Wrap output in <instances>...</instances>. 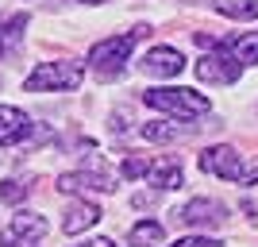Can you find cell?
Returning <instances> with one entry per match:
<instances>
[{
  "mask_svg": "<svg viewBox=\"0 0 258 247\" xmlns=\"http://www.w3.org/2000/svg\"><path fill=\"white\" fill-rule=\"evenodd\" d=\"M147 182H151L154 189H181L185 170H181V162H177V159H158V162H151Z\"/></svg>",
  "mask_w": 258,
  "mask_h": 247,
  "instance_id": "7c38bea8",
  "label": "cell"
},
{
  "mask_svg": "<svg viewBox=\"0 0 258 247\" xmlns=\"http://www.w3.org/2000/svg\"><path fill=\"white\" fill-rule=\"evenodd\" d=\"M227 20H258V0H208Z\"/></svg>",
  "mask_w": 258,
  "mask_h": 247,
  "instance_id": "5bb4252c",
  "label": "cell"
},
{
  "mask_svg": "<svg viewBox=\"0 0 258 247\" xmlns=\"http://www.w3.org/2000/svg\"><path fill=\"white\" fill-rule=\"evenodd\" d=\"M147 31H151V27H147V23H139V27H135V31H127V35H112V39L97 43L93 51H89V70H93L100 81L119 77V74H123V66H127V58H131V51H135V43H139Z\"/></svg>",
  "mask_w": 258,
  "mask_h": 247,
  "instance_id": "6da1fadb",
  "label": "cell"
},
{
  "mask_svg": "<svg viewBox=\"0 0 258 247\" xmlns=\"http://www.w3.org/2000/svg\"><path fill=\"white\" fill-rule=\"evenodd\" d=\"M0 197L8 205H20L23 197H27V178H4V185H0Z\"/></svg>",
  "mask_w": 258,
  "mask_h": 247,
  "instance_id": "e0dca14e",
  "label": "cell"
},
{
  "mask_svg": "<svg viewBox=\"0 0 258 247\" xmlns=\"http://www.w3.org/2000/svg\"><path fill=\"white\" fill-rule=\"evenodd\" d=\"M181 135V128H173L166 120H151V124H143V139L147 143H173Z\"/></svg>",
  "mask_w": 258,
  "mask_h": 247,
  "instance_id": "2e32d148",
  "label": "cell"
},
{
  "mask_svg": "<svg viewBox=\"0 0 258 247\" xmlns=\"http://www.w3.org/2000/svg\"><path fill=\"white\" fill-rule=\"evenodd\" d=\"M239 74H243V62L231 54V46H216L197 62V77L208 85H231V81H239Z\"/></svg>",
  "mask_w": 258,
  "mask_h": 247,
  "instance_id": "277c9868",
  "label": "cell"
},
{
  "mask_svg": "<svg viewBox=\"0 0 258 247\" xmlns=\"http://www.w3.org/2000/svg\"><path fill=\"white\" fill-rule=\"evenodd\" d=\"M81 4H104V0H81Z\"/></svg>",
  "mask_w": 258,
  "mask_h": 247,
  "instance_id": "7402d4cb",
  "label": "cell"
},
{
  "mask_svg": "<svg viewBox=\"0 0 258 247\" xmlns=\"http://www.w3.org/2000/svg\"><path fill=\"white\" fill-rule=\"evenodd\" d=\"M31 116L23 108H12V105H0V147H12V143H23L31 135Z\"/></svg>",
  "mask_w": 258,
  "mask_h": 247,
  "instance_id": "30bf717a",
  "label": "cell"
},
{
  "mask_svg": "<svg viewBox=\"0 0 258 247\" xmlns=\"http://www.w3.org/2000/svg\"><path fill=\"white\" fill-rule=\"evenodd\" d=\"M231 54H235L243 66H258V31H247L231 43Z\"/></svg>",
  "mask_w": 258,
  "mask_h": 247,
  "instance_id": "9a60e30c",
  "label": "cell"
},
{
  "mask_svg": "<svg viewBox=\"0 0 258 247\" xmlns=\"http://www.w3.org/2000/svg\"><path fill=\"white\" fill-rule=\"evenodd\" d=\"M170 247H224V243L212 239V236H181L177 243H170Z\"/></svg>",
  "mask_w": 258,
  "mask_h": 247,
  "instance_id": "d6986e66",
  "label": "cell"
},
{
  "mask_svg": "<svg viewBox=\"0 0 258 247\" xmlns=\"http://www.w3.org/2000/svg\"><path fill=\"white\" fill-rule=\"evenodd\" d=\"M239 185H258V155L243 166V174H239Z\"/></svg>",
  "mask_w": 258,
  "mask_h": 247,
  "instance_id": "ffe728a7",
  "label": "cell"
},
{
  "mask_svg": "<svg viewBox=\"0 0 258 247\" xmlns=\"http://www.w3.org/2000/svg\"><path fill=\"white\" fill-rule=\"evenodd\" d=\"M201 170L212 174V178H224V182H239L243 174V162H239V151L227 147V143H216L201 155Z\"/></svg>",
  "mask_w": 258,
  "mask_h": 247,
  "instance_id": "ba28073f",
  "label": "cell"
},
{
  "mask_svg": "<svg viewBox=\"0 0 258 247\" xmlns=\"http://www.w3.org/2000/svg\"><path fill=\"white\" fill-rule=\"evenodd\" d=\"M139 70L151 74V77H177L185 70V58H181V51H173V46H151V51L143 54Z\"/></svg>",
  "mask_w": 258,
  "mask_h": 247,
  "instance_id": "9c48e42d",
  "label": "cell"
},
{
  "mask_svg": "<svg viewBox=\"0 0 258 247\" xmlns=\"http://www.w3.org/2000/svg\"><path fill=\"white\" fill-rule=\"evenodd\" d=\"M112 185H116V174L108 170L100 159H93L85 170H77V174H62V178H58V189H62V193H81V189L108 193Z\"/></svg>",
  "mask_w": 258,
  "mask_h": 247,
  "instance_id": "8992f818",
  "label": "cell"
},
{
  "mask_svg": "<svg viewBox=\"0 0 258 247\" xmlns=\"http://www.w3.org/2000/svg\"><path fill=\"white\" fill-rule=\"evenodd\" d=\"M143 101H147L151 108H158V112H166V116H173V120H197V116H205L208 108H212L205 93H197V89H181V85L147 89Z\"/></svg>",
  "mask_w": 258,
  "mask_h": 247,
  "instance_id": "7a4b0ae2",
  "label": "cell"
},
{
  "mask_svg": "<svg viewBox=\"0 0 258 247\" xmlns=\"http://www.w3.org/2000/svg\"><path fill=\"white\" fill-rule=\"evenodd\" d=\"M85 247H116L112 239H93V243H85Z\"/></svg>",
  "mask_w": 258,
  "mask_h": 247,
  "instance_id": "44dd1931",
  "label": "cell"
},
{
  "mask_svg": "<svg viewBox=\"0 0 258 247\" xmlns=\"http://www.w3.org/2000/svg\"><path fill=\"white\" fill-rule=\"evenodd\" d=\"M43 236H46V216L20 209V213H12L8 228L0 232V247H35Z\"/></svg>",
  "mask_w": 258,
  "mask_h": 247,
  "instance_id": "5b68a950",
  "label": "cell"
},
{
  "mask_svg": "<svg viewBox=\"0 0 258 247\" xmlns=\"http://www.w3.org/2000/svg\"><path fill=\"white\" fill-rule=\"evenodd\" d=\"M177 220L185 228H220L227 220V209L220 201H212V197H193L189 205L177 209Z\"/></svg>",
  "mask_w": 258,
  "mask_h": 247,
  "instance_id": "52a82bcc",
  "label": "cell"
},
{
  "mask_svg": "<svg viewBox=\"0 0 258 247\" xmlns=\"http://www.w3.org/2000/svg\"><path fill=\"white\" fill-rule=\"evenodd\" d=\"M147 170H151V162H147V159H135V155L123 159V178H131V182H135V178H147Z\"/></svg>",
  "mask_w": 258,
  "mask_h": 247,
  "instance_id": "ac0fdd59",
  "label": "cell"
},
{
  "mask_svg": "<svg viewBox=\"0 0 258 247\" xmlns=\"http://www.w3.org/2000/svg\"><path fill=\"white\" fill-rule=\"evenodd\" d=\"M85 62H39L31 74L23 77L27 93H70L81 85Z\"/></svg>",
  "mask_w": 258,
  "mask_h": 247,
  "instance_id": "3957f363",
  "label": "cell"
},
{
  "mask_svg": "<svg viewBox=\"0 0 258 247\" xmlns=\"http://www.w3.org/2000/svg\"><path fill=\"white\" fill-rule=\"evenodd\" d=\"M97 220H100V209H97L93 201H74L70 209H66L62 232H66V236H81V232H89Z\"/></svg>",
  "mask_w": 258,
  "mask_h": 247,
  "instance_id": "8fae6325",
  "label": "cell"
},
{
  "mask_svg": "<svg viewBox=\"0 0 258 247\" xmlns=\"http://www.w3.org/2000/svg\"><path fill=\"white\" fill-rule=\"evenodd\" d=\"M162 239H166V228H162L158 220H139V224L127 232L131 247H162Z\"/></svg>",
  "mask_w": 258,
  "mask_h": 247,
  "instance_id": "4fadbf2b",
  "label": "cell"
}]
</instances>
